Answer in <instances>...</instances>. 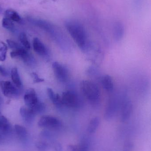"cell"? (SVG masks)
Wrapping results in <instances>:
<instances>
[{
	"label": "cell",
	"mask_w": 151,
	"mask_h": 151,
	"mask_svg": "<svg viewBox=\"0 0 151 151\" xmlns=\"http://www.w3.org/2000/svg\"><path fill=\"white\" fill-rule=\"evenodd\" d=\"M24 101L27 107L29 108H32L40 102L36 92L33 89H30L26 92L24 96Z\"/></svg>",
	"instance_id": "30bf717a"
},
{
	"label": "cell",
	"mask_w": 151,
	"mask_h": 151,
	"mask_svg": "<svg viewBox=\"0 0 151 151\" xmlns=\"http://www.w3.org/2000/svg\"><path fill=\"white\" fill-rule=\"evenodd\" d=\"M81 89L86 99L93 105H97L100 102V92L97 85L93 82L82 81L80 84Z\"/></svg>",
	"instance_id": "7a4b0ae2"
},
{
	"label": "cell",
	"mask_w": 151,
	"mask_h": 151,
	"mask_svg": "<svg viewBox=\"0 0 151 151\" xmlns=\"http://www.w3.org/2000/svg\"><path fill=\"white\" fill-rule=\"evenodd\" d=\"M55 149L56 151H61L62 150V147L60 145L57 144L55 146Z\"/></svg>",
	"instance_id": "4dcf8cb0"
},
{
	"label": "cell",
	"mask_w": 151,
	"mask_h": 151,
	"mask_svg": "<svg viewBox=\"0 0 151 151\" xmlns=\"http://www.w3.org/2000/svg\"><path fill=\"white\" fill-rule=\"evenodd\" d=\"M63 106L72 108H78L81 104V101L79 96L75 91H67L63 92L62 96Z\"/></svg>",
	"instance_id": "277c9868"
},
{
	"label": "cell",
	"mask_w": 151,
	"mask_h": 151,
	"mask_svg": "<svg viewBox=\"0 0 151 151\" xmlns=\"http://www.w3.org/2000/svg\"><path fill=\"white\" fill-rule=\"evenodd\" d=\"M133 104L130 100L126 99L121 105V119L122 122L127 121L131 116L133 111Z\"/></svg>",
	"instance_id": "9c48e42d"
},
{
	"label": "cell",
	"mask_w": 151,
	"mask_h": 151,
	"mask_svg": "<svg viewBox=\"0 0 151 151\" xmlns=\"http://www.w3.org/2000/svg\"><path fill=\"white\" fill-rule=\"evenodd\" d=\"M7 47L2 42L0 41V61L4 62L6 59Z\"/></svg>",
	"instance_id": "603a6c76"
},
{
	"label": "cell",
	"mask_w": 151,
	"mask_h": 151,
	"mask_svg": "<svg viewBox=\"0 0 151 151\" xmlns=\"http://www.w3.org/2000/svg\"><path fill=\"white\" fill-rule=\"evenodd\" d=\"M65 26L78 47L82 50H85L87 48L88 39L83 26L78 21L69 20L65 22Z\"/></svg>",
	"instance_id": "6da1fadb"
},
{
	"label": "cell",
	"mask_w": 151,
	"mask_h": 151,
	"mask_svg": "<svg viewBox=\"0 0 151 151\" xmlns=\"http://www.w3.org/2000/svg\"><path fill=\"white\" fill-rule=\"evenodd\" d=\"M47 95L49 97L50 99L53 102L54 99L55 98L57 94H55L54 92V91L50 88H48L47 89Z\"/></svg>",
	"instance_id": "4316f807"
},
{
	"label": "cell",
	"mask_w": 151,
	"mask_h": 151,
	"mask_svg": "<svg viewBox=\"0 0 151 151\" xmlns=\"http://www.w3.org/2000/svg\"><path fill=\"white\" fill-rule=\"evenodd\" d=\"M38 125L40 127L56 129L61 127V122L55 117L50 115H44L39 120Z\"/></svg>",
	"instance_id": "5b68a950"
},
{
	"label": "cell",
	"mask_w": 151,
	"mask_h": 151,
	"mask_svg": "<svg viewBox=\"0 0 151 151\" xmlns=\"http://www.w3.org/2000/svg\"><path fill=\"white\" fill-rule=\"evenodd\" d=\"M104 88L108 92H111L114 89V83L112 77L110 75L103 76L101 80Z\"/></svg>",
	"instance_id": "2e32d148"
},
{
	"label": "cell",
	"mask_w": 151,
	"mask_h": 151,
	"mask_svg": "<svg viewBox=\"0 0 151 151\" xmlns=\"http://www.w3.org/2000/svg\"><path fill=\"white\" fill-rule=\"evenodd\" d=\"M0 74L4 76H7L8 75V72L6 69L1 65H0Z\"/></svg>",
	"instance_id": "f1b7e54d"
},
{
	"label": "cell",
	"mask_w": 151,
	"mask_h": 151,
	"mask_svg": "<svg viewBox=\"0 0 151 151\" xmlns=\"http://www.w3.org/2000/svg\"><path fill=\"white\" fill-rule=\"evenodd\" d=\"M144 0H134V4L136 7H139L142 4Z\"/></svg>",
	"instance_id": "f546056e"
},
{
	"label": "cell",
	"mask_w": 151,
	"mask_h": 151,
	"mask_svg": "<svg viewBox=\"0 0 151 151\" xmlns=\"http://www.w3.org/2000/svg\"><path fill=\"white\" fill-rule=\"evenodd\" d=\"M36 147L40 151H45L48 148V145L42 142H39L36 143Z\"/></svg>",
	"instance_id": "484cf974"
},
{
	"label": "cell",
	"mask_w": 151,
	"mask_h": 151,
	"mask_svg": "<svg viewBox=\"0 0 151 151\" xmlns=\"http://www.w3.org/2000/svg\"><path fill=\"white\" fill-rule=\"evenodd\" d=\"M2 9L1 8V6H0V13H1V12H2Z\"/></svg>",
	"instance_id": "1f68e13d"
},
{
	"label": "cell",
	"mask_w": 151,
	"mask_h": 151,
	"mask_svg": "<svg viewBox=\"0 0 151 151\" xmlns=\"http://www.w3.org/2000/svg\"><path fill=\"white\" fill-rule=\"evenodd\" d=\"M6 42H7L8 46L12 49H13V50L17 49L21 47L18 43L12 40H6Z\"/></svg>",
	"instance_id": "d4e9b609"
},
{
	"label": "cell",
	"mask_w": 151,
	"mask_h": 151,
	"mask_svg": "<svg viewBox=\"0 0 151 151\" xmlns=\"http://www.w3.org/2000/svg\"><path fill=\"white\" fill-rule=\"evenodd\" d=\"M27 20L29 22L46 32L49 33L50 34L53 36L54 38H57V36H60L59 31H58L55 26L51 23H49L46 20L42 19H38L34 18L28 17L27 18Z\"/></svg>",
	"instance_id": "3957f363"
},
{
	"label": "cell",
	"mask_w": 151,
	"mask_h": 151,
	"mask_svg": "<svg viewBox=\"0 0 151 151\" xmlns=\"http://www.w3.org/2000/svg\"><path fill=\"white\" fill-rule=\"evenodd\" d=\"M54 74L57 79L61 82H65L69 77V72L67 68L58 62H54L52 64Z\"/></svg>",
	"instance_id": "ba28073f"
},
{
	"label": "cell",
	"mask_w": 151,
	"mask_h": 151,
	"mask_svg": "<svg viewBox=\"0 0 151 151\" xmlns=\"http://www.w3.org/2000/svg\"><path fill=\"white\" fill-rule=\"evenodd\" d=\"M120 104V99L117 96L113 97L109 100L104 113L105 119H111L117 113Z\"/></svg>",
	"instance_id": "8992f818"
},
{
	"label": "cell",
	"mask_w": 151,
	"mask_h": 151,
	"mask_svg": "<svg viewBox=\"0 0 151 151\" xmlns=\"http://www.w3.org/2000/svg\"><path fill=\"white\" fill-rule=\"evenodd\" d=\"M125 29L122 22L117 21L114 23L113 27V35L116 41H119L123 38Z\"/></svg>",
	"instance_id": "7c38bea8"
},
{
	"label": "cell",
	"mask_w": 151,
	"mask_h": 151,
	"mask_svg": "<svg viewBox=\"0 0 151 151\" xmlns=\"http://www.w3.org/2000/svg\"><path fill=\"white\" fill-rule=\"evenodd\" d=\"M19 40L24 47L26 50H29L31 48L30 42L27 39V36L25 33L22 32L19 35Z\"/></svg>",
	"instance_id": "44dd1931"
},
{
	"label": "cell",
	"mask_w": 151,
	"mask_h": 151,
	"mask_svg": "<svg viewBox=\"0 0 151 151\" xmlns=\"http://www.w3.org/2000/svg\"><path fill=\"white\" fill-rule=\"evenodd\" d=\"M2 25L5 29L11 32H14L15 31V27L13 21L6 17L3 19Z\"/></svg>",
	"instance_id": "ffe728a7"
},
{
	"label": "cell",
	"mask_w": 151,
	"mask_h": 151,
	"mask_svg": "<svg viewBox=\"0 0 151 151\" xmlns=\"http://www.w3.org/2000/svg\"><path fill=\"white\" fill-rule=\"evenodd\" d=\"M52 1H55V0H52Z\"/></svg>",
	"instance_id": "d6a6232c"
},
{
	"label": "cell",
	"mask_w": 151,
	"mask_h": 151,
	"mask_svg": "<svg viewBox=\"0 0 151 151\" xmlns=\"http://www.w3.org/2000/svg\"><path fill=\"white\" fill-rule=\"evenodd\" d=\"M12 127L8 119L4 116H0V130L4 134L10 133Z\"/></svg>",
	"instance_id": "5bb4252c"
},
{
	"label": "cell",
	"mask_w": 151,
	"mask_h": 151,
	"mask_svg": "<svg viewBox=\"0 0 151 151\" xmlns=\"http://www.w3.org/2000/svg\"><path fill=\"white\" fill-rule=\"evenodd\" d=\"M35 114H41L45 111L46 110V106L43 103L39 102L37 104L35 105L34 106L30 108Z\"/></svg>",
	"instance_id": "7402d4cb"
},
{
	"label": "cell",
	"mask_w": 151,
	"mask_h": 151,
	"mask_svg": "<svg viewBox=\"0 0 151 151\" xmlns=\"http://www.w3.org/2000/svg\"><path fill=\"white\" fill-rule=\"evenodd\" d=\"M70 151H88V145L84 143L77 145H70Z\"/></svg>",
	"instance_id": "cb8c5ba5"
},
{
	"label": "cell",
	"mask_w": 151,
	"mask_h": 151,
	"mask_svg": "<svg viewBox=\"0 0 151 151\" xmlns=\"http://www.w3.org/2000/svg\"><path fill=\"white\" fill-rule=\"evenodd\" d=\"M11 75L12 82L13 83L14 85L17 88H21L22 86V82H21V80H20L19 74L18 69L16 67L12 68V69Z\"/></svg>",
	"instance_id": "ac0fdd59"
},
{
	"label": "cell",
	"mask_w": 151,
	"mask_h": 151,
	"mask_svg": "<svg viewBox=\"0 0 151 151\" xmlns=\"http://www.w3.org/2000/svg\"><path fill=\"white\" fill-rule=\"evenodd\" d=\"M31 75H32L33 78V81L34 83L41 82H43L44 81V80L43 79L40 78L39 76L37 75L36 73H32L31 74Z\"/></svg>",
	"instance_id": "83f0119b"
},
{
	"label": "cell",
	"mask_w": 151,
	"mask_h": 151,
	"mask_svg": "<svg viewBox=\"0 0 151 151\" xmlns=\"http://www.w3.org/2000/svg\"><path fill=\"white\" fill-rule=\"evenodd\" d=\"M20 114L25 123L27 125L32 124L35 119V114L28 107H22L20 109Z\"/></svg>",
	"instance_id": "8fae6325"
},
{
	"label": "cell",
	"mask_w": 151,
	"mask_h": 151,
	"mask_svg": "<svg viewBox=\"0 0 151 151\" xmlns=\"http://www.w3.org/2000/svg\"><path fill=\"white\" fill-rule=\"evenodd\" d=\"M0 87L3 94L7 97H16L19 94V91L17 87L9 81L0 82Z\"/></svg>",
	"instance_id": "52a82bcc"
},
{
	"label": "cell",
	"mask_w": 151,
	"mask_h": 151,
	"mask_svg": "<svg viewBox=\"0 0 151 151\" xmlns=\"http://www.w3.org/2000/svg\"><path fill=\"white\" fill-rule=\"evenodd\" d=\"M34 50L38 55L43 56L47 53V50L43 43L38 38L34 39L33 41Z\"/></svg>",
	"instance_id": "4fadbf2b"
},
{
	"label": "cell",
	"mask_w": 151,
	"mask_h": 151,
	"mask_svg": "<svg viewBox=\"0 0 151 151\" xmlns=\"http://www.w3.org/2000/svg\"><path fill=\"white\" fill-rule=\"evenodd\" d=\"M4 16L5 17L11 19L13 22L19 23H21L22 22V18L19 14L13 10H6L4 12Z\"/></svg>",
	"instance_id": "e0dca14e"
},
{
	"label": "cell",
	"mask_w": 151,
	"mask_h": 151,
	"mask_svg": "<svg viewBox=\"0 0 151 151\" xmlns=\"http://www.w3.org/2000/svg\"><path fill=\"white\" fill-rule=\"evenodd\" d=\"M100 124V119L98 117H95L91 119L88 126L87 131L90 134L96 132Z\"/></svg>",
	"instance_id": "d6986e66"
},
{
	"label": "cell",
	"mask_w": 151,
	"mask_h": 151,
	"mask_svg": "<svg viewBox=\"0 0 151 151\" xmlns=\"http://www.w3.org/2000/svg\"></svg>",
	"instance_id": "836d02e7"
},
{
	"label": "cell",
	"mask_w": 151,
	"mask_h": 151,
	"mask_svg": "<svg viewBox=\"0 0 151 151\" xmlns=\"http://www.w3.org/2000/svg\"><path fill=\"white\" fill-rule=\"evenodd\" d=\"M14 129L16 134L20 140L25 142L27 140L28 132L24 127L19 125H15Z\"/></svg>",
	"instance_id": "9a60e30c"
}]
</instances>
